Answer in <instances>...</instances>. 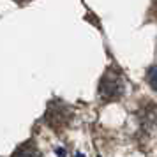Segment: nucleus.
Returning a JSON list of instances; mask_svg holds the SVG:
<instances>
[{"instance_id": "obj_1", "label": "nucleus", "mask_w": 157, "mask_h": 157, "mask_svg": "<svg viewBox=\"0 0 157 157\" xmlns=\"http://www.w3.org/2000/svg\"><path fill=\"white\" fill-rule=\"evenodd\" d=\"M125 92V83L118 72L108 69L106 74L101 78L99 83V95L102 101H117Z\"/></svg>"}, {"instance_id": "obj_2", "label": "nucleus", "mask_w": 157, "mask_h": 157, "mask_svg": "<svg viewBox=\"0 0 157 157\" xmlns=\"http://www.w3.org/2000/svg\"><path fill=\"white\" fill-rule=\"evenodd\" d=\"M11 157H43V155H41V152L37 150V147L34 143L27 141V143H23V145H20Z\"/></svg>"}, {"instance_id": "obj_3", "label": "nucleus", "mask_w": 157, "mask_h": 157, "mask_svg": "<svg viewBox=\"0 0 157 157\" xmlns=\"http://www.w3.org/2000/svg\"><path fill=\"white\" fill-rule=\"evenodd\" d=\"M147 79H148L150 86H152L154 90H157V65L155 67H150L148 74H147Z\"/></svg>"}, {"instance_id": "obj_4", "label": "nucleus", "mask_w": 157, "mask_h": 157, "mask_svg": "<svg viewBox=\"0 0 157 157\" xmlns=\"http://www.w3.org/2000/svg\"><path fill=\"white\" fill-rule=\"evenodd\" d=\"M150 14L154 20H157V0H154V4H152V7H150Z\"/></svg>"}]
</instances>
